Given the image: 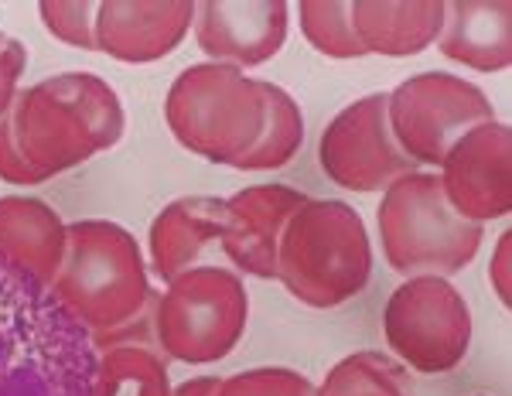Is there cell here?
Returning <instances> with one entry per match:
<instances>
[{
    "mask_svg": "<svg viewBox=\"0 0 512 396\" xmlns=\"http://www.w3.org/2000/svg\"><path fill=\"white\" fill-rule=\"evenodd\" d=\"M318 161L328 181L349 192H383L410 175L414 161L396 147L386 120V93H369L345 106L328 123L318 144Z\"/></svg>",
    "mask_w": 512,
    "mask_h": 396,
    "instance_id": "9",
    "label": "cell"
},
{
    "mask_svg": "<svg viewBox=\"0 0 512 396\" xmlns=\"http://www.w3.org/2000/svg\"><path fill=\"white\" fill-rule=\"evenodd\" d=\"M192 21V0H106L96 11V52L130 65L168 59Z\"/></svg>",
    "mask_w": 512,
    "mask_h": 396,
    "instance_id": "13",
    "label": "cell"
},
{
    "mask_svg": "<svg viewBox=\"0 0 512 396\" xmlns=\"http://www.w3.org/2000/svg\"><path fill=\"white\" fill-rule=\"evenodd\" d=\"M93 396H171L168 362L144 345L106 349L96 366Z\"/></svg>",
    "mask_w": 512,
    "mask_h": 396,
    "instance_id": "19",
    "label": "cell"
},
{
    "mask_svg": "<svg viewBox=\"0 0 512 396\" xmlns=\"http://www.w3.org/2000/svg\"><path fill=\"white\" fill-rule=\"evenodd\" d=\"M250 321V294L239 274L216 263L192 267L154 304V338L168 359L209 366L239 345Z\"/></svg>",
    "mask_w": 512,
    "mask_h": 396,
    "instance_id": "6",
    "label": "cell"
},
{
    "mask_svg": "<svg viewBox=\"0 0 512 396\" xmlns=\"http://www.w3.org/2000/svg\"><path fill=\"white\" fill-rule=\"evenodd\" d=\"M65 260V222L41 198H0V263L38 287H52Z\"/></svg>",
    "mask_w": 512,
    "mask_h": 396,
    "instance_id": "15",
    "label": "cell"
},
{
    "mask_svg": "<svg viewBox=\"0 0 512 396\" xmlns=\"http://www.w3.org/2000/svg\"><path fill=\"white\" fill-rule=\"evenodd\" d=\"M383 335L414 373H451L472 349V308L448 277H407L386 301Z\"/></svg>",
    "mask_w": 512,
    "mask_h": 396,
    "instance_id": "7",
    "label": "cell"
},
{
    "mask_svg": "<svg viewBox=\"0 0 512 396\" xmlns=\"http://www.w3.org/2000/svg\"><path fill=\"white\" fill-rule=\"evenodd\" d=\"M216 396H318V386L297 369L260 366L222 379Z\"/></svg>",
    "mask_w": 512,
    "mask_h": 396,
    "instance_id": "23",
    "label": "cell"
},
{
    "mask_svg": "<svg viewBox=\"0 0 512 396\" xmlns=\"http://www.w3.org/2000/svg\"><path fill=\"white\" fill-rule=\"evenodd\" d=\"M219 383H222L219 376H192V379H185L178 390H171V396H216Z\"/></svg>",
    "mask_w": 512,
    "mask_h": 396,
    "instance_id": "27",
    "label": "cell"
},
{
    "mask_svg": "<svg viewBox=\"0 0 512 396\" xmlns=\"http://www.w3.org/2000/svg\"><path fill=\"white\" fill-rule=\"evenodd\" d=\"M318 396H410L407 373L383 352H352L328 369Z\"/></svg>",
    "mask_w": 512,
    "mask_h": 396,
    "instance_id": "20",
    "label": "cell"
},
{
    "mask_svg": "<svg viewBox=\"0 0 512 396\" xmlns=\"http://www.w3.org/2000/svg\"><path fill=\"white\" fill-rule=\"evenodd\" d=\"M489 284H492L495 297L509 308L512 304V233L509 229L495 239V250L489 260Z\"/></svg>",
    "mask_w": 512,
    "mask_h": 396,
    "instance_id": "26",
    "label": "cell"
},
{
    "mask_svg": "<svg viewBox=\"0 0 512 396\" xmlns=\"http://www.w3.org/2000/svg\"><path fill=\"white\" fill-rule=\"evenodd\" d=\"M195 45L219 65L256 69L284 48L291 7L284 0H202L195 4Z\"/></svg>",
    "mask_w": 512,
    "mask_h": 396,
    "instance_id": "11",
    "label": "cell"
},
{
    "mask_svg": "<svg viewBox=\"0 0 512 396\" xmlns=\"http://www.w3.org/2000/svg\"><path fill=\"white\" fill-rule=\"evenodd\" d=\"M52 294L96 335L120 332L137 321L151 301V277L137 236L110 219L65 226V260L52 280Z\"/></svg>",
    "mask_w": 512,
    "mask_h": 396,
    "instance_id": "2",
    "label": "cell"
},
{
    "mask_svg": "<svg viewBox=\"0 0 512 396\" xmlns=\"http://www.w3.org/2000/svg\"><path fill=\"white\" fill-rule=\"evenodd\" d=\"M383 257L403 277H454L482 250L485 226L461 219L431 171H410L383 188L376 209Z\"/></svg>",
    "mask_w": 512,
    "mask_h": 396,
    "instance_id": "4",
    "label": "cell"
},
{
    "mask_svg": "<svg viewBox=\"0 0 512 396\" xmlns=\"http://www.w3.org/2000/svg\"><path fill=\"white\" fill-rule=\"evenodd\" d=\"M222 236V198L185 195L168 202L154 216L147 233L151 267L164 284H171L192 267H205L209 253L219 250Z\"/></svg>",
    "mask_w": 512,
    "mask_h": 396,
    "instance_id": "14",
    "label": "cell"
},
{
    "mask_svg": "<svg viewBox=\"0 0 512 396\" xmlns=\"http://www.w3.org/2000/svg\"><path fill=\"white\" fill-rule=\"evenodd\" d=\"M260 93L267 103V120H263L260 140L233 164L239 171H277L291 164L304 144V117L297 99L267 79H260Z\"/></svg>",
    "mask_w": 512,
    "mask_h": 396,
    "instance_id": "18",
    "label": "cell"
},
{
    "mask_svg": "<svg viewBox=\"0 0 512 396\" xmlns=\"http://www.w3.org/2000/svg\"><path fill=\"white\" fill-rule=\"evenodd\" d=\"M267 103L260 79L219 62H198L178 72L164 96V123L171 137L195 158L233 164L260 140Z\"/></svg>",
    "mask_w": 512,
    "mask_h": 396,
    "instance_id": "5",
    "label": "cell"
},
{
    "mask_svg": "<svg viewBox=\"0 0 512 396\" xmlns=\"http://www.w3.org/2000/svg\"><path fill=\"white\" fill-rule=\"evenodd\" d=\"M441 192L468 222L506 219L512 212V134L489 120L468 130L441 161Z\"/></svg>",
    "mask_w": 512,
    "mask_h": 396,
    "instance_id": "10",
    "label": "cell"
},
{
    "mask_svg": "<svg viewBox=\"0 0 512 396\" xmlns=\"http://www.w3.org/2000/svg\"><path fill=\"white\" fill-rule=\"evenodd\" d=\"M0 181H7V185H41V181H45L28 161H24L18 140H14L11 113L0 117Z\"/></svg>",
    "mask_w": 512,
    "mask_h": 396,
    "instance_id": "25",
    "label": "cell"
},
{
    "mask_svg": "<svg viewBox=\"0 0 512 396\" xmlns=\"http://www.w3.org/2000/svg\"><path fill=\"white\" fill-rule=\"evenodd\" d=\"M28 69V48L0 31V117H7L21 93V76Z\"/></svg>",
    "mask_w": 512,
    "mask_h": 396,
    "instance_id": "24",
    "label": "cell"
},
{
    "mask_svg": "<svg viewBox=\"0 0 512 396\" xmlns=\"http://www.w3.org/2000/svg\"><path fill=\"white\" fill-rule=\"evenodd\" d=\"M373 246L349 202L308 198L287 222L277 250V280L308 308H338L366 291Z\"/></svg>",
    "mask_w": 512,
    "mask_h": 396,
    "instance_id": "3",
    "label": "cell"
},
{
    "mask_svg": "<svg viewBox=\"0 0 512 396\" xmlns=\"http://www.w3.org/2000/svg\"><path fill=\"white\" fill-rule=\"evenodd\" d=\"M386 120L396 147L410 161L441 168L444 154L468 130L495 120V106L475 82L451 72H420L386 93Z\"/></svg>",
    "mask_w": 512,
    "mask_h": 396,
    "instance_id": "8",
    "label": "cell"
},
{
    "mask_svg": "<svg viewBox=\"0 0 512 396\" xmlns=\"http://www.w3.org/2000/svg\"><path fill=\"white\" fill-rule=\"evenodd\" d=\"M444 59L475 72H506L512 62V4L509 0H451L437 35Z\"/></svg>",
    "mask_w": 512,
    "mask_h": 396,
    "instance_id": "16",
    "label": "cell"
},
{
    "mask_svg": "<svg viewBox=\"0 0 512 396\" xmlns=\"http://www.w3.org/2000/svg\"><path fill=\"white\" fill-rule=\"evenodd\" d=\"M96 11L99 4L93 0H41L38 4L48 35L82 52H96Z\"/></svg>",
    "mask_w": 512,
    "mask_h": 396,
    "instance_id": "22",
    "label": "cell"
},
{
    "mask_svg": "<svg viewBox=\"0 0 512 396\" xmlns=\"http://www.w3.org/2000/svg\"><path fill=\"white\" fill-rule=\"evenodd\" d=\"M14 140L41 178H55L120 144L127 113L117 89L93 72H62L21 89L11 106Z\"/></svg>",
    "mask_w": 512,
    "mask_h": 396,
    "instance_id": "1",
    "label": "cell"
},
{
    "mask_svg": "<svg viewBox=\"0 0 512 396\" xmlns=\"http://www.w3.org/2000/svg\"><path fill=\"white\" fill-rule=\"evenodd\" d=\"M297 21H301V35L308 38V45L328 59H362L366 55L352 28V4L345 0H301Z\"/></svg>",
    "mask_w": 512,
    "mask_h": 396,
    "instance_id": "21",
    "label": "cell"
},
{
    "mask_svg": "<svg viewBox=\"0 0 512 396\" xmlns=\"http://www.w3.org/2000/svg\"><path fill=\"white\" fill-rule=\"evenodd\" d=\"M352 28L366 55L407 59L437 45L444 28L441 0H355Z\"/></svg>",
    "mask_w": 512,
    "mask_h": 396,
    "instance_id": "17",
    "label": "cell"
},
{
    "mask_svg": "<svg viewBox=\"0 0 512 396\" xmlns=\"http://www.w3.org/2000/svg\"><path fill=\"white\" fill-rule=\"evenodd\" d=\"M304 202L308 195L287 185H250L222 198V257L233 263L239 274L274 280L280 236Z\"/></svg>",
    "mask_w": 512,
    "mask_h": 396,
    "instance_id": "12",
    "label": "cell"
}]
</instances>
